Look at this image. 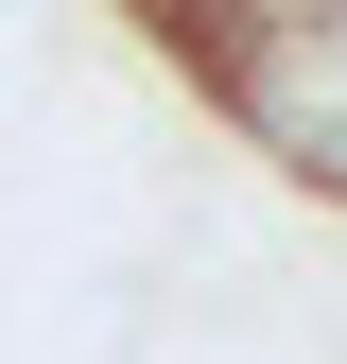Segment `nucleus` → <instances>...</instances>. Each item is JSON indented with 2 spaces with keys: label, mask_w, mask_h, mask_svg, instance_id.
I'll return each instance as SVG.
<instances>
[{
  "label": "nucleus",
  "mask_w": 347,
  "mask_h": 364,
  "mask_svg": "<svg viewBox=\"0 0 347 364\" xmlns=\"http://www.w3.org/2000/svg\"><path fill=\"white\" fill-rule=\"evenodd\" d=\"M208 105H226L243 139L295 173V191L347 208V0H313V18H278V35H243V53L208 70Z\"/></svg>",
  "instance_id": "obj_1"
}]
</instances>
